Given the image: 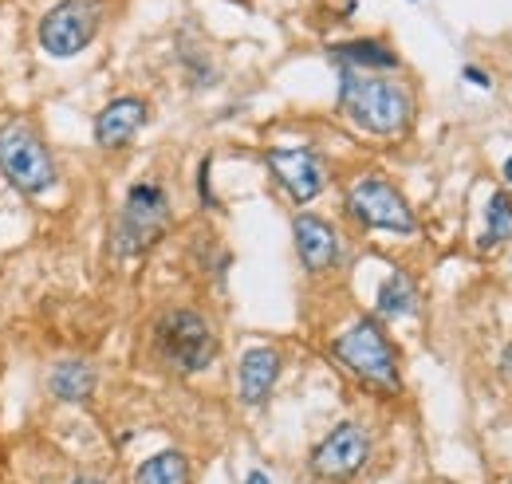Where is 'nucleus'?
<instances>
[{
	"instance_id": "412c9836",
	"label": "nucleus",
	"mask_w": 512,
	"mask_h": 484,
	"mask_svg": "<svg viewBox=\"0 0 512 484\" xmlns=\"http://www.w3.org/2000/svg\"><path fill=\"white\" fill-rule=\"evenodd\" d=\"M71 484H107V481H99V477H79V481H71Z\"/></svg>"
},
{
	"instance_id": "dca6fc26",
	"label": "nucleus",
	"mask_w": 512,
	"mask_h": 484,
	"mask_svg": "<svg viewBox=\"0 0 512 484\" xmlns=\"http://www.w3.org/2000/svg\"><path fill=\"white\" fill-rule=\"evenodd\" d=\"M379 315L383 319H402V315H414L418 311V288H414V280L406 276V272H390L383 280V288H379Z\"/></svg>"
},
{
	"instance_id": "9d476101",
	"label": "nucleus",
	"mask_w": 512,
	"mask_h": 484,
	"mask_svg": "<svg viewBox=\"0 0 512 484\" xmlns=\"http://www.w3.org/2000/svg\"><path fill=\"white\" fill-rule=\"evenodd\" d=\"M292 233H296V252H300V260H304V268H308L312 276L331 272V268L339 264V233H335L323 217L300 213L296 225H292Z\"/></svg>"
},
{
	"instance_id": "4468645a",
	"label": "nucleus",
	"mask_w": 512,
	"mask_h": 484,
	"mask_svg": "<svg viewBox=\"0 0 512 484\" xmlns=\"http://www.w3.org/2000/svg\"><path fill=\"white\" fill-rule=\"evenodd\" d=\"M331 56L343 67H355V71H394L398 67V56L383 40H351V44H339Z\"/></svg>"
},
{
	"instance_id": "0eeeda50",
	"label": "nucleus",
	"mask_w": 512,
	"mask_h": 484,
	"mask_svg": "<svg viewBox=\"0 0 512 484\" xmlns=\"http://www.w3.org/2000/svg\"><path fill=\"white\" fill-rule=\"evenodd\" d=\"M99 24H103V0H60L40 20V48L52 60H71L95 40Z\"/></svg>"
},
{
	"instance_id": "ddd939ff",
	"label": "nucleus",
	"mask_w": 512,
	"mask_h": 484,
	"mask_svg": "<svg viewBox=\"0 0 512 484\" xmlns=\"http://www.w3.org/2000/svg\"><path fill=\"white\" fill-rule=\"evenodd\" d=\"M48 386H52V394L60 402H87L95 394V370L83 359H64V363L52 366Z\"/></svg>"
},
{
	"instance_id": "f257e3e1",
	"label": "nucleus",
	"mask_w": 512,
	"mask_h": 484,
	"mask_svg": "<svg viewBox=\"0 0 512 484\" xmlns=\"http://www.w3.org/2000/svg\"><path fill=\"white\" fill-rule=\"evenodd\" d=\"M339 111L367 134L394 138L414 119V99L398 79L343 67V75H339Z\"/></svg>"
},
{
	"instance_id": "423d86ee",
	"label": "nucleus",
	"mask_w": 512,
	"mask_h": 484,
	"mask_svg": "<svg viewBox=\"0 0 512 484\" xmlns=\"http://www.w3.org/2000/svg\"><path fill=\"white\" fill-rule=\"evenodd\" d=\"M347 213L363 225V229H379V233H398V237H414L418 233V217L406 205V197L383 178H359L347 189Z\"/></svg>"
},
{
	"instance_id": "7ed1b4c3",
	"label": "nucleus",
	"mask_w": 512,
	"mask_h": 484,
	"mask_svg": "<svg viewBox=\"0 0 512 484\" xmlns=\"http://www.w3.org/2000/svg\"><path fill=\"white\" fill-rule=\"evenodd\" d=\"M335 359L339 366H347L359 382L383 390V394H398L402 378H398V351L394 343L386 339V331L375 319H359L351 323L339 339H335Z\"/></svg>"
},
{
	"instance_id": "20e7f679",
	"label": "nucleus",
	"mask_w": 512,
	"mask_h": 484,
	"mask_svg": "<svg viewBox=\"0 0 512 484\" xmlns=\"http://www.w3.org/2000/svg\"><path fill=\"white\" fill-rule=\"evenodd\" d=\"M170 229V197L158 182H138L130 185L127 201L119 209L115 221V252L130 260L150 252L154 244L162 241V233Z\"/></svg>"
},
{
	"instance_id": "6e6552de",
	"label": "nucleus",
	"mask_w": 512,
	"mask_h": 484,
	"mask_svg": "<svg viewBox=\"0 0 512 484\" xmlns=\"http://www.w3.org/2000/svg\"><path fill=\"white\" fill-rule=\"evenodd\" d=\"M371 457V437L359 422H339L312 449V477L323 484L351 481Z\"/></svg>"
},
{
	"instance_id": "9b49d317",
	"label": "nucleus",
	"mask_w": 512,
	"mask_h": 484,
	"mask_svg": "<svg viewBox=\"0 0 512 484\" xmlns=\"http://www.w3.org/2000/svg\"><path fill=\"white\" fill-rule=\"evenodd\" d=\"M146 126V103L134 99V95H123V99H111L99 119H95V142L103 150H123L130 146V138Z\"/></svg>"
},
{
	"instance_id": "5701e85b",
	"label": "nucleus",
	"mask_w": 512,
	"mask_h": 484,
	"mask_svg": "<svg viewBox=\"0 0 512 484\" xmlns=\"http://www.w3.org/2000/svg\"><path fill=\"white\" fill-rule=\"evenodd\" d=\"M509 484H512V481H509Z\"/></svg>"
},
{
	"instance_id": "a211bd4d",
	"label": "nucleus",
	"mask_w": 512,
	"mask_h": 484,
	"mask_svg": "<svg viewBox=\"0 0 512 484\" xmlns=\"http://www.w3.org/2000/svg\"><path fill=\"white\" fill-rule=\"evenodd\" d=\"M461 75H465V79H469V83H473V87H481V91H489V87H493V79H489V75H485V71H481V67H465V71H461Z\"/></svg>"
},
{
	"instance_id": "2eb2a0df",
	"label": "nucleus",
	"mask_w": 512,
	"mask_h": 484,
	"mask_svg": "<svg viewBox=\"0 0 512 484\" xmlns=\"http://www.w3.org/2000/svg\"><path fill=\"white\" fill-rule=\"evenodd\" d=\"M134 484H190V461L178 449H162L138 465Z\"/></svg>"
},
{
	"instance_id": "6ab92c4d",
	"label": "nucleus",
	"mask_w": 512,
	"mask_h": 484,
	"mask_svg": "<svg viewBox=\"0 0 512 484\" xmlns=\"http://www.w3.org/2000/svg\"><path fill=\"white\" fill-rule=\"evenodd\" d=\"M197 185H201V201H205V205H217L213 193H209V162H201V178H197Z\"/></svg>"
},
{
	"instance_id": "39448f33",
	"label": "nucleus",
	"mask_w": 512,
	"mask_h": 484,
	"mask_svg": "<svg viewBox=\"0 0 512 484\" xmlns=\"http://www.w3.org/2000/svg\"><path fill=\"white\" fill-rule=\"evenodd\" d=\"M154 347L162 363H170L182 374H197L217 359V335L205 315L190 307H174L154 323Z\"/></svg>"
},
{
	"instance_id": "f8f14e48",
	"label": "nucleus",
	"mask_w": 512,
	"mask_h": 484,
	"mask_svg": "<svg viewBox=\"0 0 512 484\" xmlns=\"http://www.w3.org/2000/svg\"><path fill=\"white\" fill-rule=\"evenodd\" d=\"M280 378V351L272 347H249L241 355V370H237V390L245 406H264L272 386Z\"/></svg>"
},
{
	"instance_id": "aec40b11",
	"label": "nucleus",
	"mask_w": 512,
	"mask_h": 484,
	"mask_svg": "<svg viewBox=\"0 0 512 484\" xmlns=\"http://www.w3.org/2000/svg\"><path fill=\"white\" fill-rule=\"evenodd\" d=\"M245 484H272V481H268V473H260V469H253V473L245 477Z\"/></svg>"
},
{
	"instance_id": "f03ea898",
	"label": "nucleus",
	"mask_w": 512,
	"mask_h": 484,
	"mask_svg": "<svg viewBox=\"0 0 512 484\" xmlns=\"http://www.w3.org/2000/svg\"><path fill=\"white\" fill-rule=\"evenodd\" d=\"M0 174L24 197H44L60 182V170H56L48 142L40 138V130L28 119L0 122Z\"/></svg>"
},
{
	"instance_id": "f3484780",
	"label": "nucleus",
	"mask_w": 512,
	"mask_h": 484,
	"mask_svg": "<svg viewBox=\"0 0 512 484\" xmlns=\"http://www.w3.org/2000/svg\"><path fill=\"white\" fill-rule=\"evenodd\" d=\"M512 241V197L509 193H493L489 213H485V233H481V248H497V244Z\"/></svg>"
},
{
	"instance_id": "4be33fe9",
	"label": "nucleus",
	"mask_w": 512,
	"mask_h": 484,
	"mask_svg": "<svg viewBox=\"0 0 512 484\" xmlns=\"http://www.w3.org/2000/svg\"><path fill=\"white\" fill-rule=\"evenodd\" d=\"M505 178H509V182H512V158H509V162H505Z\"/></svg>"
},
{
	"instance_id": "1a4fd4ad",
	"label": "nucleus",
	"mask_w": 512,
	"mask_h": 484,
	"mask_svg": "<svg viewBox=\"0 0 512 484\" xmlns=\"http://www.w3.org/2000/svg\"><path fill=\"white\" fill-rule=\"evenodd\" d=\"M268 170L296 205H308L312 197H320L323 185H327V166H323V158L312 146L268 150Z\"/></svg>"
}]
</instances>
